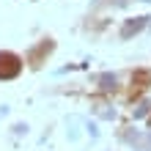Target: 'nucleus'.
Instances as JSON below:
<instances>
[{
	"instance_id": "nucleus-1",
	"label": "nucleus",
	"mask_w": 151,
	"mask_h": 151,
	"mask_svg": "<svg viewBox=\"0 0 151 151\" xmlns=\"http://www.w3.org/2000/svg\"><path fill=\"white\" fill-rule=\"evenodd\" d=\"M19 58L11 55V52H0V77L8 80V77H17L19 74Z\"/></svg>"
}]
</instances>
